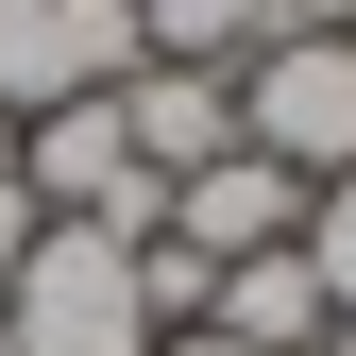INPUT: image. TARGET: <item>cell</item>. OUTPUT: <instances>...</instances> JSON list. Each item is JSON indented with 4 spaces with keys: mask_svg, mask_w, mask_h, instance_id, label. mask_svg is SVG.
Wrapping results in <instances>:
<instances>
[{
    "mask_svg": "<svg viewBox=\"0 0 356 356\" xmlns=\"http://www.w3.org/2000/svg\"><path fill=\"white\" fill-rule=\"evenodd\" d=\"M0 339H17V356H153L136 238H102V220H34L17 289H0Z\"/></svg>",
    "mask_w": 356,
    "mask_h": 356,
    "instance_id": "6da1fadb",
    "label": "cell"
},
{
    "mask_svg": "<svg viewBox=\"0 0 356 356\" xmlns=\"http://www.w3.org/2000/svg\"><path fill=\"white\" fill-rule=\"evenodd\" d=\"M238 153H272L289 187L356 170V34H254L238 51Z\"/></svg>",
    "mask_w": 356,
    "mask_h": 356,
    "instance_id": "7a4b0ae2",
    "label": "cell"
},
{
    "mask_svg": "<svg viewBox=\"0 0 356 356\" xmlns=\"http://www.w3.org/2000/svg\"><path fill=\"white\" fill-rule=\"evenodd\" d=\"M136 0H0V119H51V102H119L136 68Z\"/></svg>",
    "mask_w": 356,
    "mask_h": 356,
    "instance_id": "3957f363",
    "label": "cell"
},
{
    "mask_svg": "<svg viewBox=\"0 0 356 356\" xmlns=\"http://www.w3.org/2000/svg\"><path fill=\"white\" fill-rule=\"evenodd\" d=\"M153 238L204 254V272H238V254H289V238H305V187H289L272 153H204V170H170Z\"/></svg>",
    "mask_w": 356,
    "mask_h": 356,
    "instance_id": "277c9868",
    "label": "cell"
},
{
    "mask_svg": "<svg viewBox=\"0 0 356 356\" xmlns=\"http://www.w3.org/2000/svg\"><path fill=\"white\" fill-rule=\"evenodd\" d=\"M119 136H136L153 187H170V170H204V153H238V68H170V51H136V68H119Z\"/></svg>",
    "mask_w": 356,
    "mask_h": 356,
    "instance_id": "5b68a950",
    "label": "cell"
},
{
    "mask_svg": "<svg viewBox=\"0 0 356 356\" xmlns=\"http://www.w3.org/2000/svg\"><path fill=\"white\" fill-rule=\"evenodd\" d=\"M204 323L238 339V356H323L339 305H323V272H305V238H289V254H238V272L204 289Z\"/></svg>",
    "mask_w": 356,
    "mask_h": 356,
    "instance_id": "8992f818",
    "label": "cell"
},
{
    "mask_svg": "<svg viewBox=\"0 0 356 356\" xmlns=\"http://www.w3.org/2000/svg\"><path fill=\"white\" fill-rule=\"evenodd\" d=\"M136 34H153L170 68H238L254 34H272V0H136Z\"/></svg>",
    "mask_w": 356,
    "mask_h": 356,
    "instance_id": "52a82bcc",
    "label": "cell"
},
{
    "mask_svg": "<svg viewBox=\"0 0 356 356\" xmlns=\"http://www.w3.org/2000/svg\"><path fill=\"white\" fill-rule=\"evenodd\" d=\"M305 272H323V305L356 323V170H339V187H305Z\"/></svg>",
    "mask_w": 356,
    "mask_h": 356,
    "instance_id": "ba28073f",
    "label": "cell"
},
{
    "mask_svg": "<svg viewBox=\"0 0 356 356\" xmlns=\"http://www.w3.org/2000/svg\"><path fill=\"white\" fill-rule=\"evenodd\" d=\"M17 254H34V187H0V289H17Z\"/></svg>",
    "mask_w": 356,
    "mask_h": 356,
    "instance_id": "9c48e42d",
    "label": "cell"
},
{
    "mask_svg": "<svg viewBox=\"0 0 356 356\" xmlns=\"http://www.w3.org/2000/svg\"><path fill=\"white\" fill-rule=\"evenodd\" d=\"M272 34H356V0H272Z\"/></svg>",
    "mask_w": 356,
    "mask_h": 356,
    "instance_id": "30bf717a",
    "label": "cell"
},
{
    "mask_svg": "<svg viewBox=\"0 0 356 356\" xmlns=\"http://www.w3.org/2000/svg\"><path fill=\"white\" fill-rule=\"evenodd\" d=\"M153 356H238V339H220V323H187V339H153Z\"/></svg>",
    "mask_w": 356,
    "mask_h": 356,
    "instance_id": "8fae6325",
    "label": "cell"
},
{
    "mask_svg": "<svg viewBox=\"0 0 356 356\" xmlns=\"http://www.w3.org/2000/svg\"><path fill=\"white\" fill-rule=\"evenodd\" d=\"M0 187H17V119H0Z\"/></svg>",
    "mask_w": 356,
    "mask_h": 356,
    "instance_id": "7c38bea8",
    "label": "cell"
},
{
    "mask_svg": "<svg viewBox=\"0 0 356 356\" xmlns=\"http://www.w3.org/2000/svg\"><path fill=\"white\" fill-rule=\"evenodd\" d=\"M323 356H356V323H339V339H323Z\"/></svg>",
    "mask_w": 356,
    "mask_h": 356,
    "instance_id": "4fadbf2b",
    "label": "cell"
},
{
    "mask_svg": "<svg viewBox=\"0 0 356 356\" xmlns=\"http://www.w3.org/2000/svg\"><path fill=\"white\" fill-rule=\"evenodd\" d=\"M0 356H17V339H0Z\"/></svg>",
    "mask_w": 356,
    "mask_h": 356,
    "instance_id": "5bb4252c",
    "label": "cell"
}]
</instances>
